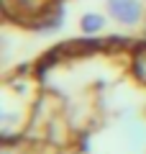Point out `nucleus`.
Wrapping results in <instances>:
<instances>
[{
    "mask_svg": "<svg viewBox=\"0 0 146 154\" xmlns=\"http://www.w3.org/2000/svg\"><path fill=\"white\" fill-rule=\"evenodd\" d=\"M105 13L123 28H136L146 21V0H105Z\"/></svg>",
    "mask_w": 146,
    "mask_h": 154,
    "instance_id": "obj_1",
    "label": "nucleus"
},
{
    "mask_svg": "<svg viewBox=\"0 0 146 154\" xmlns=\"http://www.w3.org/2000/svg\"><path fill=\"white\" fill-rule=\"evenodd\" d=\"M105 26H108V13H100V11H87L80 16V31L85 36H97L103 33Z\"/></svg>",
    "mask_w": 146,
    "mask_h": 154,
    "instance_id": "obj_2",
    "label": "nucleus"
},
{
    "mask_svg": "<svg viewBox=\"0 0 146 154\" xmlns=\"http://www.w3.org/2000/svg\"><path fill=\"white\" fill-rule=\"evenodd\" d=\"M131 72L138 82L146 85V41H141L131 49Z\"/></svg>",
    "mask_w": 146,
    "mask_h": 154,
    "instance_id": "obj_3",
    "label": "nucleus"
},
{
    "mask_svg": "<svg viewBox=\"0 0 146 154\" xmlns=\"http://www.w3.org/2000/svg\"><path fill=\"white\" fill-rule=\"evenodd\" d=\"M144 26H146V21H144Z\"/></svg>",
    "mask_w": 146,
    "mask_h": 154,
    "instance_id": "obj_4",
    "label": "nucleus"
}]
</instances>
